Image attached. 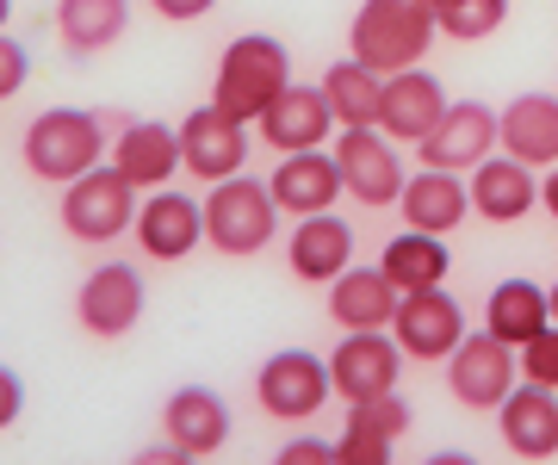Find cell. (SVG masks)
I'll return each mask as SVG.
<instances>
[{
    "instance_id": "cell-17",
    "label": "cell",
    "mask_w": 558,
    "mask_h": 465,
    "mask_svg": "<svg viewBox=\"0 0 558 465\" xmlns=\"http://www.w3.org/2000/svg\"><path fill=\"white\" fill-rule=\"evenodd\" d=\"M267 186H274L279 211H292V218H317V211H329V205L348 193L329 149H292V156H279Z\"/></svg>"
},
{
    "instance_id": "cell-26",
    "label": "cell",
    "mask_w": 558,
    "mask_h": 465,
    "mask_svg": "<svg viewBox=\"0 0 558 465\" xmlns=\"http://www.w3.org/2000/svg\"><path fill=\"white\" fill-rule=\"evenodd\" d=\"M57 32L75 57H100L131 32V0H57Z\"/></svg>"
},
{
    "instance_id": "cell-35",
    "label": "cell",
    "mask_w": 558,
    "mask_h": 465,
    "mask_svg": "<svg viewBox=\"0 0 558 465\" xmlns=\"http://www.w3.org/2000/svg\"><path fill=\"white\" fill-rule=\"evenodd\" d=\"M311 460H336V441H311V435H299V441L279 446V465H311Z\"/></svg>"
},
{
    "instance_id": "cell-36",
    "label": "cell",
    "mask_w": 558,
    "mask_h": 465,
    "mask_svg": "<svg viewBox=\"0 0 558 465\" xmlns=\"http://www.w3.org/2000/svg\"><path fill=\"white\" fill-rule=\"evenodd\" d=\"M149 7H156L161 20H205L218 0H149Z\"/></svg>"
},
{
    "instance_id": "cell-27",
    "label": "cell",
    "mask_w": 558,
    "mask_h": 465,
    "mask_svg": "<svg viewBox=\"0 0 558 465\" xmlns=\"http://www.w3.org/2000/svg\"><path fill=\"white\" fill-rule=\"evenodd\" d=\"M323 94H329V112H336L341 131H360V124H379V100H385V75L366 69L360 57H341L323 69Z\"/></svg>"
},
{
    "instance_id": "cell-8",
    "label": "cell",
    "mask_w": 558,
    "mask_h": 465,
    "mask_svg": "<svg viewBox=\"0 0 558 465\" xmlns=\"http://www.w3.org/2000/svg\"><path fill=\"white\" fill-rule=\"evenodd\" d=\"M180 162L193 181H223V174H242L248 162V124L230 119L218 100L211 106H193L180 119Z\"/></svg>"
},
{
    "instance_id": "cell-37",
    "label": "cell",
    "mask_w": 558,
    "mask_h": 465,
    "mask_svg": "<svg viewBox=\"0 0 558 465\" xmlns=\"http://www.w3.org/2000/svg\"><path fill=\"white\" fill-rule=\"evenodd\" d=\"M539 199H546V211H553V218H558V162H553V174L539 181Z\"/></svg>"
},
{
    "instance_id": "cell-39",
    "label": "cell",
    "mask_w": 558,
    "mask_h": 465,
    "mask_svg": "<svg viewBox=\"0 0 558 465\" xmlns=\"http://www.w3.org/2000/svg\"><path fill=\"white\" fill-rule=\"evenodd\" d=\"M7 13H13V0H0V32H7Z\"/></svg>"
},
{
    "instance_id": "cell-16",
    "label": "cell",
    "mask_w": 558,
    "mask_h": 465,
    "mask_svg": "<svg viewBox=\"0 0 558 465\" xmlns=\"http://www.w3.org/2000/svg\"><path fill=\"white\" fill-rule=\"evenodd\" d=\"M497 423H502V441H509L515 460H553L558 453V391L521 379L497 404Z\"/></svg>"
},
{
    "instance_id": "cell-38",
    "label": "cell",
    "mask_w": 558,
    "mask_h": 465,
    "mask_svg": "<svg viewBox=\"0 0 558 465\" xmlns=\"http://www.w3.org/2000/svg\"><path fill=\"white\" fill-rule=\"evenodd\" d=\"M546 298H553V323H558V285H546Z\"/></svg>"
},
{
    "instance_id": "cell-31",
    "label": "cell",
    "mask_w": 558,
    "mask_h": 465,
    "mask_svg": "<svg viewBox=\"0 0 558 465\" xmlns=\"http://www.w3.org/2000/svg\"><path fill=\"white\" fill-rule=\"evenodd\" d=\"M435 20L447 38H490L502 20H509V0H447V7H435Z\"/></svg>"
},
{
    "instance_id": "cell-22",
    "label": "cell",
    "mask_w": 558,
    "mask_h": 465,
    "mask_svg": "<svg viewBox=\"0 0 558 465\" xmlns=\"http://www.w3.org/2000/svg\"><path fill=\"white\" fill-rule=\"evenodd\" d=\"M398 211H403L410 230H435V236H447V230H459L465 211H472V186L453 181V168H422V174L403 181Z\"/></svg>"
},
{
    "instance_id": "cell-32",
    "label": "cell",
    "mask_w": 558,
    "mask_h": 465,
    "mask_svg": "<svg viewBox=\"0 0 558 465\" xmlns=\"http://www.w3.org/2000/svg\"><path fill=\"white\" fill-rule=\"evenodd\" d=\"M521 379L553 384L558 391V323H546L534 342H521Z\"/></svg>"
},
{
    "instance_id": "cell-2",
    "label": "cell",
    "mask_w": 558,
    "mask_h": 465,
    "mask_svg": "<svg viewBox=\"0 0 558 465\" xmlns=\"http://www.w3.org/2000/svg\"><path fill=\"white\" fill-rule=\"evenodd\" d=\"M286 87H292V57H286V44L267 38V32H242L218 62V94H211V100H218L230 119L255 124Z\"/></svg>"
},
{
    "instance_id": "cell-23",
    "label": "cell",
    "mask_w": 558,
    "mask_h": 465,
    "mask_svg": "<svg viewBox=\"0 0 558 465\" xmlns=\"http://www.w3.org/2000/svg\"><path fill=\"white\" fill-rule=\"evenodd\" d=\"M398 285L385 267H348L341 280H329V317L341 329H391L398 317Z\"/></svg>"
},
{
    "instance_id": "cell-11",
    "label": "cell",
    "mask_w": 558,
    "mask_h": 465,
    "mask_svg": "<svg viewBox=\"0 0 558 465\" xmlns=\"http://www.w3.org/2000/svg\"><path fill=\"white\" fill-rule=\"evenodd\" d=\"M391 335L410 360H447L459 342H465V310H459L453 292H403L398 298V317H391Z\"/></svg>"
},
{
    "instance_id": "cell-9",
    "label": "cell",
    "mask_w": 558,
    "mask_h": 465,
    "mask_svg": "<svg viewBox=\"0 0 558 465\" xmlns=\"http://www.w3.org/2000/svg\"><path fill=\"white\" fill-rule=\"evenodd\" d=\"M502 143V112H490L484 100H447L440 124L416 143L422 149V168H478L490 149Z\"/></svg>"
},
{
    "instance_id": "cell-19",
    "label": "cell",
    "mask_w": 558,
    "mask_h": 465,
    "mask_svg": "<svg viewBox=\"0 0 558 465\" xmlns=\"http://www.w3.org/2000/svg\"><path fill=\"white\" fill-rule=\"evenodd\" d=\"M472 211H478L484 223H521L527 211H534V199H539V181H534V168L527 162H515L509 149H490L478 168H472Z\"/></svg>"
},
{
    "instance_id": "cell-21",
    "label": "cell",
    "mask_w": 558,
    "mask_h": 465,
    "mask_svg": "<svg viewBox=\"0 0 558 465\" xmlns=\"http://www.w3.org/2000/svg\"><path fill=\"white\" fill-rule=\"evenodd\" d=\"M112 168H119L124 181L137 186H168L180 174V124H156V119H137V124H124L119 131V149H112Z\"/></svg>"
},
{
    "instance_id": "cell-7",
    "label": "cell",
    "mask_w": 558,
    "mask_h": 465,
    "mask_svg": "<svg viewBox=\"0 0 558 465\" xmlns=\"http://www.w3.org/2000/svg\"><path fill=\"white\" fill-rule=\"evenodd\" d=\"M521 379V347L478 329V335H465V342L447 354V384H453V397L465 409H497Z\"/></svg>"
},
{
    "instance_id": "cell-10",
    "label": "cell",
    "mask_w": 558,
    "mask_h": 465,
    "mask_svg": "<svg viewBox=\"0 0 558 465\" xmlns=\"http://www.w3.org/2000/svg\"><path fill=\"white\" fill-rule=\"evenodd\" d=\"M336 168H341V186H348L360 205H398L403 181H410V174H403V162H398V143L385 137L379 124L341 131Z\"/></svg>"
},
{
    "instance_id": "cell-3",
    "label": "cell",
    "mask_w": 558,
    "mask_h": 465,
    "mask_svg": "<svg viewBox=\"0 0 558 465\" xmlns=\"http://www.w3.org/2000/svg\"><path fill=\"white\" fill-rule=\"evenodd\" d=\"M279 230V199L267 181H248V174H223L205 193V243L223 248V255H260Z\"/></svg>"
},
{
    "instance_id": "cell-15",
    "label": "cell",
    "mask_w": 558,
    "mask_h": 465,
    "mask_svg": "<svg viewBox=\"0 0 558 465\" xmlns=\"http://www.w3.org/2000/svg\"><path fill=\"white\" fill-rule=\"evenodd\" d=\"M161 435L180 446V460H211L230 441V404L211 384H180L161 404Z\"/></svg>"
},
{
    "instance_id": "cell-1",
    "label": "cell",
    "mask_w": 558,
    "mask_h": 465,
    "mask_svg": "<svg viewBox=\"0 0 558 465\" xmlns=\"http://www.w3.org/2000/svg\"><path fill=\"white\" fill-rule=\"evenodd\" d=\"M440 20H435V0H360L354 32H348V57H360L366 69L379 75H398V69H416L435 44Z\"/></svg>"
},
{
    "instance_id": "cell-34",
    "label": "cell",
    "mask_w": 558,
    "mask_h": 465,
    "mask_svg": "<svg viewBox=\"0 0 558 465\" xmlns=\"http://www.w3.org/2000/svg\"><path fill=\"white\" fill-rule=\"evenodd\" d=\"M20 409H25V384H20L13 366H0V428L20 423Z\"/></svg>"
},
{
    "instance_id": "cell-18",
    "label": "cell",
    "mask_w": 558,
    "mask_h": 465,
    "mask_svg": "<svg viewBox=\"0 0 558 465\" xmlns=\"http://www.w3.org/2000/svg\"><path fill=\"white\" fill-rule=\"evenodd\" d=\"M440 112H447V94H440V82L428 69H398V75H385L379 131L391 143H422L440 124Z\"/></svg>"
},
{
    "instance_id": "cell-13",
    "label": "cell",
    "mask_w": 558,
    "mask_h": 465,
    "mask_svg": "<svg viewBox=\"0 0 558 465\" xmlns=\"http://www.w3.org/2000/svg\"><path fill=\"white\" fill-rule=\"evenodd\" d=\"M75 317H81V329L100 335V342H112V335H124V329H137V317H143V273L131 261L94 267V273L81 280Z\"/></svg>"
},
{
    "instance_id": "cell-14",
    "label": "cell",
    "mask_w": 558,
    "mask_h": 465,
    "mask_svg": "<svg viewBox=\"0 0 558 465\" xmlns=\"http://www.w3.org/2000/svg\"><path fill=\"white\" fill-rule=\"evenodd\" d=\"M131 236L143 243L149 261H180V255H193L205 243V205L193 193H174V186H156L149 199H143L137 223H131Z\"/></svg>"
},
{
    "instance_id": "cell-4",
    "label": "cell",
    "mask_w": 558,
    "mask_h": 465,
    "mask_svg": "<svg viewBox=\"0 0 558 465\" xmlns=\"http://www.w3.org/2000/svg\"><path fill=\"white\" fill-rule=\"evenodd\" d=\"M100 149H106V131L81 106H50V112L25 124V168L38 181H75V174L100 162Z\"/></svg>"
},
{
    "instance_id": "cell-28",
    "label": "cell",
    "mask_w": 558,
    "mask_h": 465,
    "mask_svg": "<svg viewBox=\"0 0 558 465\" xmlns=\"http://www.w3.org/2000/svg\"><path fill=\"white\" fill-rule=\"evenodd\" d=\"M546 323H553V298H546L534 280H497L490 285V304H484V329H490V335L521 347V342H534Z\"/></svg>"
},
{
    "instance_id": "cell-29",
    "label": "cell",
    "mask_w": 558,
    "mask_h": 465,
    "mask_svg": "<svg viewBox=\"0 0 558 465\" xmlns=\"http://www.w3.org/2000/svg\"><path fill=\"white\" fill-rule=\"evenodd\" d=\"M379 267L391 273V285H398V292H428V285L447 280L453 255H447V236H435V230H403V236H391V243H385Z\"/></svg>"
},
{
    "instance_id": "cell-30",
    "label": "cell",
    "mask_w": 558,
    "mask_h": 465,
    "mask_svg": "<svg viewBox=\"0 0 558 465\" xmlns=\"http://www.w3.org/2000/svg\"><path fill=\"white\" fill-rule=\"evenodd\" d=\"M403 428H410V404H403L398 391H379V397H354L348 404V435H360V441L398 446Z\"/></svg>"
},
{
    "instance_id": "cell-12",
    "label": "cell",
    "mask_w": 558,
    "mask_h": 465,
    "mask_svg": "<svg viewBox=\"0 0 558 465\" xmlns=\"http://www.w3.org/2000/svg\"><path fill=\"white\" fill-rule=\"evenodd\" d=\"M329 379L336 391L354 404V397H379V391H398L403 379V347L398 335H385V329H348L329 354Z\"/></svg>"
},
{
    "instance_id": "cell-24",
    "label": "cell",
    "mask_w": 558,
    "mask_h": 465,
    "mask_svg": "<svg viewBox=\"0 0 558 465\" xmlns=\"http://www.w3.org/2000/svg\"><path fill=\"white\" fill-rule=\"evenodd\" d=\"M502 149L527 168L558 162V94H515L502 106Z\"/></svg>"
},
{
    "instance_id": "cell-6",
    "label": "cell",
    "mask_w": 558,
    "mask_h": 465,
    "mask_svg": "<svg viewBox=\"0 0 558 465\" xmlns=\"http://www.w3.org/2000/svg\"><path fill=\"white\" fill-rule=\"evenodd\" d=\"M329 391H336L329 360H317L311 347H279L255 379V397L274 423H311V416L329 404Z\"/></svg>"
},
{
    "instance_id": "cell-40",
    "label": "cell",
    "mask_w": 558,
    "mask_h": 465,
    "mask_svg": "<svg viewBox=\"0 0 558 465\" xmlns=\"http://www.w3.org/2000/svg\"><path fill=\"white\" fill-rule=\"evenodd\" d=\"M435 7H447V0H435Z\"/></svg>"
},
{
    "instance_id": "cell-25",
    "label": "cell",
    "mask_w": 558,
    "mask_h": 465,
    "mask_svg": "<svg viewBox=\"0 0 558 465\" xmlns=\"http://www.w3.org/2000/svg\"><path fill=\"white\" fill-rule=\"evenodd\" d=\"M354 267V230L341 218H329V211H317V218H299V230H292V273L311 285H329L341 280Z\"/></svg>"
},
{
    "instance_id": "cell-33",
    "label": "cell",
    "mask_w": 558,
    "mask_h": 465,
    "mask_svg": "<svg viewBox=\"0 0 558 465\" xmlns=\"http://www.w3.org/2000/svg\"><path fill=\"white\" fill-rule=\"evenodd\" d=\"M25 69H32V57H25V44L0 32V100H13V94L25 87Z\"/></svg>"
},
{
    "instance_id": "cell-20",
    "label": "cell",
    "mask_w": 558,
    "mask_h": 465,
    "mask_svg": "<svg viewBox=\"0 0 558 465\" xmlns=\"http://www.w3.org/2000/svg\"><path fill=\"white\" fill-rule=\"evenodd\" d=\"M255 124H260V137L274 143L279 156H292V149H323V137L336 131V112H329V94H323V87L292 82Z\"/></svg>"
},
{
    "instance_id": "cell-5",
    "label": "cell",
    "mask_w": 558,
    "mask_h": 465,
    "mask_svg": "<svg viewBox=\"0 0 558 465\" xmlns=\"http://www.w3.org/2000/svg\"><path fill=\"white\" fill-rule=\"evenodd\" d=\"M137 223V186L124 181L119 168H87L62 186V230L81 243H112Z\"/></svg>"
}]
</instances>
